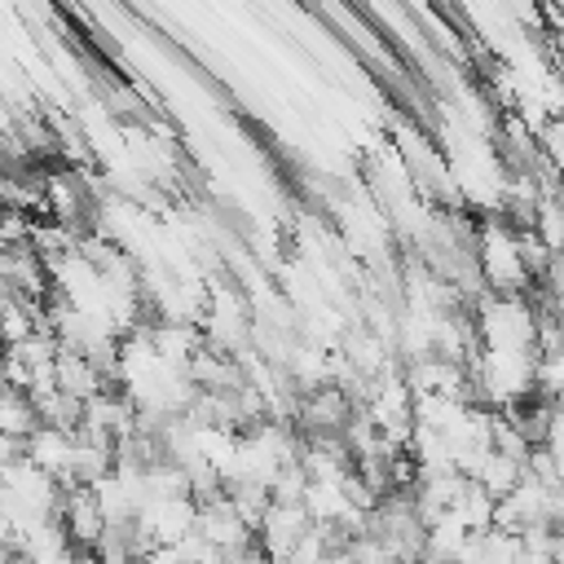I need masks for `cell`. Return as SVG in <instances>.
I'll list each match as a JSON object with an SVG mask.
<instances>
[{"label":"cell","instance_id":"obj_17","mask_svg":"<svg viewBox=\"0 0 564 564\" xmlns=\"http://www.w3.org/2000/svg\"><path fill=\"white\" fill-rule=\"evenodd\" d=\"M26 458V441H18V436H4L0 432V476L9 471V467H18Z\"/></svg>","mask_w":564,"mask_h":564},{"label":"cell","instance_id":"obj_1","mask_svg":"<svg viewBox=\"0 0 564 564\" xmlns=\"http://www.w3.org/2000/svg\"><path fill=\"white\" fill-rule=\"evenodd\" d=\"M476 335L480 348L498 352H538V308L524 295H494L476 300Z\"/></svg>","mask_w":564,"mask_h":564},{"label":"cell","instance_id":"obj_11","mask_svg":"<svg viewBox=\"0 0 564 564\" xmlns=\"http://www.w3.org/2000/svg\"><path fill=\"white\" fill-rule=\"evenodd\" d=\"M0 432L4 436H18V441H26V436L40 432V414H35V401L26 392H18V388L0 392Z\"/></svg>","mask_w":564,"mask_h":564},{"label":"cell","instance_id":"obj_15","mask_svg":"<svg viewBox=\"0 0 564 564\" xmlns=\"http://www.w3.org/2000/svg\"><path fill=\"white\" fill-rule=\"evenodd\" d=\"M533 388L542 392V401L564 405V348H555V352H538V375H533Z\"/></svg>","mask_w":564,"mask_h":564},{"label":"cell","instance_id":"obj_13","mask_svg":"<svg viewBox=\"0 0 564 564\" xmlns=\"http://www.w3.org/2000/svg\"><path fill=\"white\" fill-rule=\"evenodd\" d=\"M467 538H471V533L463 529V520H458L454 511H445V516H436V520L427 524V555L458 564V551L467 546Z\"/></svg>","mask_w":564,"mask_h":564},{"label":"cell","instance_id":"obj_10","mask_svg":"<svg viewBox=\"0 0 564 564\" xmlns=\"http://www.w3.org/2000/svg\"><path fill=\"white\" fill-rule=\"evenodd\" d=\"M70 445H75V436H66V432H57V427H40L35 436H26V458L62 485L66 463H70Z\"/></svg>","mask_w":564,"mask_h":564},{"label":"cell","instance_id":"obj_3","mask_svg":"<svg viewBox=\"0 0 564 564\" xmlns=\"http://www.w3.org/2000/svg\"><path fill=\"white\" fill-rule=\"evenodd\" d=\"M476 264L494 295H520L529 286V269L520 260V229L507 220H485L476 238Z\"/></svg>","mask_w":564,"mask_h":564},{"label":"cell","instance_id":"obj_9","mask_svg":"<svg viewBox=\"0 0 564 564\" xmlns=\"http://www.w3.org/2000/svg\"><path fill=\"white\" fill-rule=\"evenodd\" d=\"M467 480H476L494 502H502V498L524 480V463H520V458H511V454H502V449H485Z\"/></svg>","mask_w":564,"mask_h":564},{"label":"cell","instance_id":"obj_19","mask_svg":"<svg viewBox=\"0 0 564 564\" xmlns=\"http://www.w3.org/2000/svg\"><path fill=\"white\" fill-rule=\"evenodd\" d=\"M419 564H454V560H436V555H423Z\"/></svg>","mask_w":564,"mask_h":564},{"label":"cell","instance_id":"obj_16","mask_svg":"<svg viewBox=\"0 0 564 564\" xmlns=\"http://www.w3.org/2000/svg\"><path fill=\"white\" fill-rule=\"evenodd\" d=\"M308 471H304V463H291V467H282L278 476H273V485H269V498L273 502H304V494H308Z\"/></svg>","mask_w":564,"mask_h":564},{"label":"cell","instance_id":"obj_12","mask_svg":"<svg viewBox=\"0 0 564 564\" xmlns=\"http://www.w3.org/2000/svg\"><path fill=\"white\" fill-rule=\"evenodd\" d=\"M225 502H229V507L238 511V520H247L251 529H260L264 511L273 507L269 489H264V485H256V480H234V485H225Z\"/></svg>","mask_w":564,"mask_h":564},{"label":"cell","instance_id":"obj_4","mask_svg":"<svg viewBox=\"0 0 564 564\" xmlns=\"http://www.w3.org/2000/svg\"><path fill=\"white\" fill-rule=\"evenodd\" d=\"M308 529H313V520H308L304 502H273V507L264 511L260 529H256V546L269 555V564H282V560L300 546V538H304Z\"/></svg>","mask_w":564,"mask_h":564},{"label":"cell","instance_id":"obj_14","mask_svg":"<svg viewBox=\"0 0 564 564\" xmlns=\"http://www.w3.org/2000/svg\"><path fill=\"white\" fill-rule=\"evenodd\" d=\"M494 507H498V502H494V498L471 480V485L463 489V498L454 502V516L463 520V529H467V533H485V529H494Z\"/></svg>","mask_w":564,"mask_h":564},{"label":"cell","instance_id":"obj_5","mask_svg":"<svg viewBox=\"0 0 564 564\" xmlns=\"http://www.w3.org/2000/svg\"><path fill=\"white\" fill-rule=\"evenodd\" d=\"M57 520L70 538L75 551H93L106 533V511L97 502V489H62V507H57Z\"/></svg>","mask_w":564,"mask_h":564},{"label":"cell","instance_id":"obj_7","mask_svg":"<svg viewBox=\"0 0 564 564\" xmlns=\"http://www.w3.org/2000/svg\"><path fill=\"white\" fill-rule=\"evenodd\" d=\"M137 520L154 533L159 546H176V542H185L194 533L198 507H194V498H159V502H145V511Z\"/></svg>","mask_w":564,"mask_h":564},{"label":"cell","instance_id":"obj_2","mask_svg":"<svg viewBox=\"0 0 564 564\" xmlns=\"http://www.w3.org/2000/svg\"><path fill=\"white\" fill-rule=\"evenodd\" d=\"M533 375H538V352H498V348H480L467 361V379L471 388H480V401L498 405H516L533 392Z\"/></svg>","mask_w":564,"mask_h":564},{"label":"cell","instance_id":"obj_18","mask_svg":"<svg viewBox=\"0 0 564 564\" xmlns=\"http://www.w3.org/2000/svg\"><path fill=\"white\" fill-rule=\"evenodd\" d=\"M225 564H269V555H264L260 546H247V551H234V555H225Z\"/></svg>","mask_w":564,"mask_h":564},{"label":"cell","instance_id":"obj_6","mask_svg":"<svg viewBox=\"0 0 564 564\" xmlns=\"http://www.w3.org/2000/svg\"><path fill=\"white\" fill-rule=\"evenodd\" d=\"M194 533H198V538H207L220 555H234V551L256 546V529H251L247 520H238V511H234L225 498H216V502L198 507V524H194Z\"/></svg>","mask_w":564,"mask_h":564},{"label":"cell","instance_id":"obj_8","mask_svg":"<svg viewBox=\"0 0 564 564\" xmlns=\"http://www.w3.org/2000/svg\"><path fill=\"white\" fill-rule=\"evenodd\" d=\"M57 392L75 397L79 405H88L93 397L106 392V379L93 370V361L79 352V348H62L57 352Z\"/></svg>","mask_w":564,"mask_h":564}]
</instances>
